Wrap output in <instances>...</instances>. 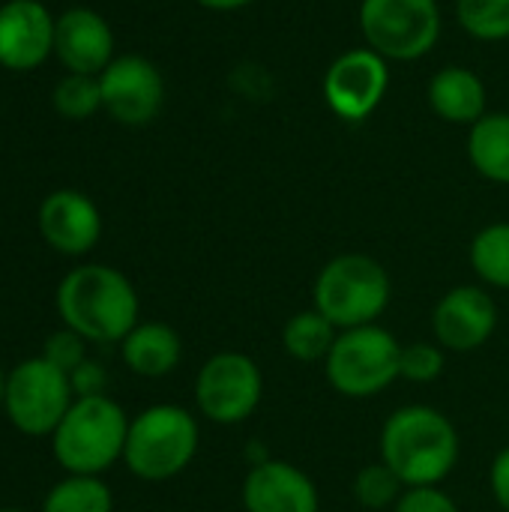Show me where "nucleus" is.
Here are the masks:
<instances>
[{
  "instance_id": "bb28decb",
  "label": "nucleus",
  "mask_w": 509,
  "mask_h": 512,
  "mask_svg": "<svg viewBox=\"0 0 509 512\" xmlns=\"http://www.w3.org/2000/svg\"><path fill=\"white\" fill-rule=\"evenodd\" d=\"M84 336H78L75 330H60V333H54V336H48V342H45V360L51 363V366H57L60 372H66V375H72L84 360H87V354H84Z\"/></svg>"
},
{
  "instance_id": "2eb2a0df",
  "label": "nucleus",
  "mask_w": 509,
  "mask_h": 512,
  "mask_svg": "<svg viewBox=\"0 0 509 512\" xmlns=\"http://www.w3.org/2000/svg\"><path fill=\"white\" fill-rule=\"evenodd\" d=\"M240 495L246 512H318L321 507L312 477L282 459L252 465Z\"/></svg>"
},
{
  "instance_id": "c756f323",
  "label": "nucleus",
  "mask_w": 509,
  "mask_h": 512,
  "mask_svg": "<svg viewBox=\"0 0 509 512\" xmlns=\"http://www.w3.org/2000/svg\"><path fill=\"white\" fill-rule=\"evenodd\" d=\"M489 483H492V495H495L498 507L504 512H509V447L495 456Z\"/></svg>"
},
{
  "instance_id": "b1692460",
  "label": "nucleus",
  "mask_w": 509,
  "mask_h": 512,
  "mask_svg": "<svg viewBox=\"0 0 509 512\" xmlns=\"http://www.w3.org/2000/svg\"><path fill=\"white\" fill-rule=\"evenodd\" d=\"M456 15L480 42L509 39V0H456Z\"/></svg>"
},
{
  "instance_id": "f03ea898",
  "label": "nucleus",
  "mask_w": 509,
  "mask_h": 512,
  "mask_svg": "<svg viewBox=\"0 0 509 512\" xmlns=\"http://www.w3.org/2000/svg\"><path fill=\"white\" fill-rule=\"evenodd\" d=\"M57 312L87 342H123L138 327V294L120 270L84 264L63 276Z\"/></svg>"
},
{
  "instance_id": "a878e982",
  "label": "nucleus",
  "mask_w": 509,
  "mask_h": 512,
  "mask_svg": "<svg viewBox=\"0 0 509 512\" xmlns=\"http://www.w3.org/2000/svg\"><path fill=\"white\" fill-rule=\"evenodd\" d=\"M444 372V348L432 342L402 345V378L414 384H429Z\"/></svg>"
},
{
  "instance_id": "7ed1b4c3",
  "label": "nucleus",
  "mask_w": 509,
  "mask_h": 512,
  "mask_svg": "<svg viewBox=\"0 0 509 512\" xmlns=\"http://www.w3.org/2000/svg\"><path fill=\"white\" fill-rule=\"evenodd\" d=\"M129 420L123 408L108 396L75 399L60 426L51 435L54 459L81 477H96L123 459Z\"/></svg>"
},
{
  "instance_id": "473e14b6",
  "label": "nucleus",
  "mask_w": 509,
  "mask_h": 512,
  "mask_svg": "<svg viewBox=\"0 0 509 512\" xmlns=\"http://www.w3.org/2000/svg\"><path fill=\"white\" fill-rule=\"evenodd\" d=\"M0 512H21V510H0Z\"/></svg>"
},
{
  "instance_id": "4be33fe9",
  "label": "nucleus",
  "mask_w": 509,
  "mask_h": 512,
  "mask_svg": "<svg viewBox=\"0 0 509 512\" xmlns=\"http://www.w3.org/2000/svg\"><path fill=\"white\" fill-rule=\"evenodd\" d=\"M111 507V492L99 477L72 474L48 492L42 512H111Z\"/></svg>"
},
{
  "instance_id": "7c9ffc66",
  "label": "nucleus",
  "mask_w": 509,
  "mask_h": 512,
  "mask_svg": "<svg viewBox=\"0 0 509 512\" xmlns=\"http://www.w3.org/2000/svg\"><path fill=\"white\" fill-rule=\"evenodd\" d=\"M195 3L204 6V9H213V12H231V9L249 6L252 0H195Z\"/></svg>"
},
{
  "instance_id": "f3484780",
  "label": "nucleus",
  "mask_w": 509,
  "mask_h": 512,
  "mask_svg": "<svg viewBox=\"0 0 509 512\" xmlns=\"http://www.w3.org/2000/svg\"><path fill=\"white\" fill-rule=\"evenodd\" d=\"M429 105L447 123L474 126L486 114V84L474 69L444 66L429 81Z\"/></svg>"
},
{
  "instance_id": "393cba45",
  "label": "nucleus",
  "mask_w": 509,
  "mask_h": 512,
  "mask_svg": "<svg viewBox=\"0 0 509 512\" xmlns=\"http://www.w3.org/2000/svg\"><path fill=\"white\" fill-rule=\"evenodd\" d=\"M408 486L399 480V474L384 465V462H375V465H366L357 477H354V501L366 510H387V507H396V501L402 498Z\"/></svg>"
},
{
  "instance_id": "2f4dec72",
  "label": "nucleus",
  "mask_w": 509,
  "mask_h": 512,
  "mask_svg": "<svg viewBox=\"0 0 509 512\" xmlns=\"http://www.w3.org/2000/svg\"><path fill=\"white\" fill-rule=\"evenodd\" d=\"M3 393H6V378L0 375V402H3Z\"/></svg>"
},
{
  "instance_id": "cd10ccee",
  "label": "nucleus",
  "mask_w": 509,
  "mask_h": 512,
  "mask_svg": "<svg viewBox=\"0 0 509 512\" xmlns=\"http://www.w3.org/2000/svg\"><path fill=\"white\" fill-rule=\"evenodd\" d=\"M393 512H459V504L438 486H414L402 492Z\"/></svg>"
},
{
  "instance_id": "39448f33",
  "label": "nucleus",
  "mask_w": 509,
  "mask_h": 512,
  "mask_svg": "<svg viewBox=\"0 0 509 512\" xmlns=\"http://www.w3.org/2000/svg\"><path fill=\"white\" fill-rule=\"evenodd\" d=\"M198 453V423L180 405H153L129 423L123 462L147 483L183 474Z\"/></svg>"
},
{
  "instance_id": "9b49d317",
  "label": "nucleus",
  "mask_w": 509,
  "mask_h": 512,
  "mask_svg": "<svg viewBox=\"0 0 509 512\" xmlns=\"http://www.w3.org/2000/svg\"><path fill=\"white\" fill-rule=\"evenodd\" d=\"M102 111L123 126L150 123L165 102V81L156 63L141 54H120L99 72Z\"/></svg>"
},
{
  "instance_id": "423d86ee",
  "label": "nucleus",
  "mask_w": 509,
  "mask_h": 512,
  "mask_svg": "<svg viewBox=\"0 0 509 512\" xmlns=\"http://www.w3.org/2000/svg\"><path fill=\"white\" fill-rule=\"evenodd\" d=\"M324 372L339 396L372 399L402 378V345L378 324L339 330L324 360Z\"/></svg>"
},
{
  "instance_id": "dca6fc26",
  "label": "nucleus",
  "mask_w": 509,
  "mask_h": 512,
  "mask_svg": "<svg viewBox=\"0 0 509 512\" xmlns=\"http://www.w3.org/2000/svg\"><path fill=\"white\" fill-rule=\"evenodd\" d=\"M39 234L60 255H87L102 237L99 207L75 189H57L39 204Z\"/></svg>"
},
{
  "instance_id": "9d476101",
  "label": "nucleus",
  "mask_w": 509,
  "mask_h": 512,
  "mask_svg": "<svg viewBox=\"0 0 509 512\" xmlns=\"http://www.w3.org/2000/svg\"><path fill=\"white\" fill-rule=\"evenodd\" d=\"M387 87H390L387 60L369 45L339 54L324 75V99L330 111L348 123L366 120L387 96Z\"/></svg>"
},
{
  "instance_id": "20e7f679",
  "label": "nucleus",
  "mask_w": 509,
  "mask_h": 512,
  "mask_svg": "<svg viewBox=\"0 0 509 512\" xmlns=\"http://www.w3.org/2000/svg\"><path fill=\"white\" fill-rule=\"evenodd\" d=\"M390 294L393 288L384 264L360 252L336 255L327 261L312 288L315 309L336 330L375 324L387 312Z\"/></svg>"
},
{
  "instance_id": "4468645a",
  "label": "nucleus",
  "mask_w": 509,
  "mask_h": 512,
  "mask_svg": "<svg viewBox=\"0 0 509 512\" xmlns=\"http://www.w3.org/2000/svg\"><path fill=\"white\" fill-rule=\"evenodd\" d=\"M54 57L66 72L99 75L114 60V30L111 24L87 6H72L57 15L54 27Z\"/></svg>"
},
{
  "instance_id": "0eeeda50",
  "label": "nucleus",
  "mask_w": 509,
  "mask_h": 512,
  "mask_svg": "<svg viewBox=\"0 0 509 512\" xmlns=\"http://www.w3.org/2000/svg\"><path fill=\"white\" fill-rule=\"evenodd\" d=\"M360 30L384 60H420L441 36L435 0H363Z\"/></svg>"
},
{
  "instance_id": "6e6552de",
  "label": "nucleus",
  "mask_w": 509,
  "mask_h": 512,
  "mask_svg": "<svg viewBox=\"0 0 509 512\" xmlns=\"http://www.w3.org/2000/svg\"><path fill=\"white\" fill-rule=\"evenodd\" d=\"M9 423L24 435H54L66 411L72 408L69 375L51 366L45 357L24 360L6 378L3 393Z\"/></svg>"
},
{
  "instance_id": "ddd939ff",
  "label": "nucleus",
  "mask_w": 509,
  "mask_h": 512,
  "mask_svg": "<svg viewBox=\"0 0 509 512\" xmlns=\"http://www.w3.org/2000/svg\"><path fill=\"white\" fill-rule=\"evenodd\" d=\"M57 18L39 0H6L0 6V66L30 72L54 54Z\"/></svg>"
},
{
  "instance_id": "f8f14e48",
  "label": "nucleus",
  "mask_w": 509,
  "mask_h": 512,
  "mask_svg": "<svg viewBox=\"0 0 509 512\" xmlns=\"http://www.w3.org/2000/svg\"><path fill=\"white\" fill-rule=\"evenodd\" d=\"M495 327L498 306L489 291L477 285H459L447 291L432 312V330L444 351L471 354L492 339Z\"/></svg>"
},
{
  "instance_id": "c85d7f7f",
  "label": "nucleus",
  "mask_w": 509,
  "mask_h": 512,
  "mask_svg": "<svg viewBox=\"0 0 509 512\" xmlns=\"http://www.w3.org/2000/svg\"><path fill=\"white\" fill-rule=\"evenodd\" d=\"M69 384H72V393H78V399H84V396H102V390H105V372H102L99 363L84 360L69 375Z\"/></svg>"
},
{
  "instance_id": "a211bd4d",
  "label": "nucleus",
  "mask_w": 509,
  "mask_h": 512,
  "mask_svg": "<svg viewBox=\"0 0 509 512\" xmlns=\"http://www.w3.org/2000/svg\"><path fill=\"white\" fill-rule=\"evenodd\" d=\"M123 363L141 375V378H162L177 369L183 357V342L180 336L159 321L138 324L126 339H123Z\"/></svg>"
},
{
  "instance_id": "412c9836",
  "label": "nucleus",
  "mask_w": 509,
  "mask_h": 512,
  "mask_svg": "<svg viewBox=\"0 0 509 512\" xmlns=\"http://www.w3.org/2000/svg\"><path fill=\"white\" fill-rule=\"evenodd\" d=\"M471 267L486 285L509 291V222H495L474 237Z\"/></svg>"
},
{
  "instance_id": "aec40b11",
  "label": "nucleus",
  "mask_w": 509,
  "mask_h": 512,
  "mask_svg": "<svg viewBox=\"0 0 509 512\" xmlns=\"http://www.w3.org/2000/svg\"><path fill=\"white\" fill-rule=\"evenodd\" d=\"M339 330L312 306L297 315H291L282 327V348L288 357L300 363H324Z\"/></svg>"
},
{
  "instance_id": "1a4fd4ad",
  "label": "nucleus",
  "mask_w": 509,
  "mask_h": 512,
  "mask_svg": "<svg viewBox=\"0 0 509 512\" xmlns=\"http://www.w3.org/2000/svg\"><path fill=\"white\" fill-rule=\"evenodd\" d=\"M264 396V375L249 354H213L195 378L198 411L219 426H240L249 420Z\"/></svg>"
},
{
  "instance_id": "6ab92c4d",
  "label": "nucleus",
  "mask_w": 509,
  "mask_h": 512,
  "mask_svg": "<svg viewBox=\"0 0 509 512\" xmlns=\"http://www.w3.org/2000/svg\"><path fill=\"white\" fill-rule=\"evenodd\" d=\"M468 159L486 180L509 186V114H483L471 126Z\"/></svg>"
},
{
  "instance_id": "5701e85b",
  "label": "nucleus",
  "mask_w": 509,
  "mask_h": 512,
  "mask_svg": "<svg viewBox=\"0 0 509 512\" xmlns=\"http://www.w3.org/2000/svg\"><path fill=\"white\" fill-rule=\"evenodd\" d=\"M51 105L60 117L66 120H90L96 111H102V87L99 75H78L66 72L54 90H51Z\"/></svg>"
},
{
  "instance_id": "f257e3e1",
  "label": "nucleus",
  "mask_w": 509,
  "mask_h": 512,
  "mask_svg": "<svg viewBox=\"0 0 509 512\" xmlns=\"http://www.w3.org/2000/svg\"><path fill=\"white\" fill-rule=\"evenodd\" d=\"M459 432L438 408L405 405L381 429V462L414 486H441L459 465Z\"/></svg>"
}]
</instances>
